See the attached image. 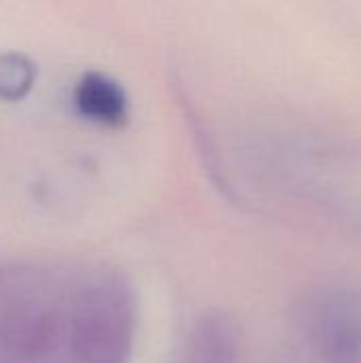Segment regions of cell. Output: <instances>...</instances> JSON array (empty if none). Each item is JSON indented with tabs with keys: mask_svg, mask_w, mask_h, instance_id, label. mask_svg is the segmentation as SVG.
I'll return each instance as SVG.
<instances>
[{
	"mask_svg": "<svg viewBox=\"0 0 361 363\" xmlns=\"http://www.w3.org/2000/svg\"><path fill=\"white\" fill-rule=\"evenodd\" d=\"M300 332L319 363H361V296L315 294L302 306Z\"/></svg>",
	"mask_w": 361,
	"mask_h": 363,
	"instance_id": "cell-2",
	"label": "cell"
},
{
	"mask_svg": "<svg viewBox=\"0 0 361 363\" xmlns=\"http://www.w3.org/2000/svg\"><path fill=\"white\" fill-rule=\"evenodd\" d=\"M57 319L34 304H17L0 319V349L19 362L49 355L57 340Z\"/></svg>",
	"mask_w": 361,
	"mask_h": 363,
	"instance_id": "cell-3",
	"label": "cell"
},
{
	"mask_svg": "<svg viewBox=\"0 0 361 363\" xmlns=\"http://www.w3.org/2000/svg\"><path fill=\"white\" fill-rule=\"evenodd\" d=\"M68 345L74 363H128L134 345V304L117 281L85 289L70 315Z\"/></svg>",
	"mask_w": 361,
	"mask_h": 363,
	"instance_id": "cell-1",
	"label": "cell"
},
{
	"mask_svg": "<svg viewBox=\"0 0 361 363\" xmlns=\"http://www.w3.org/2000/svg\"><path fill=\"white\" fill-rule=\"evenodd\" d=\"M34 81H36V66L28 55L19 51L0 53V100L4 102L23 100L34 87Z\"/></svg>",
	"mask_w": 361,
	"mask_h": 363,
	"instance_id": "cell-6",
	"label": "cell"
},
{
	"mask_svg": "<svg viewBox=\"0 0 361 363\" xmlns=\"http://www.w3.org/2000/svg\"><path fill=\"white\" fill-rule=\"evenodd\" d=\"M240 330L221 311L202 315L189 336L187 363H238Z\"/></svg>",
	"mask_w": 361,
	"mask_h": 363,
	"instance_id": "cell-5",
	"label": "cell"
},
{
	"mask_svg": "<svg viewBox=\"0 0 361 363\" xmlns=\"http://www.w3.org/2000/svg\"><path fill=\"white\" fill-rule=\"evenodd\" d=\"M72 100L81 117L104 128H121L130 117L123 87L113 77L98 70H89L77 81Z\"/></svg>",
	"mask_w": 361,
	"mask_h": 363,
	"instance_id": "cell-4",
	"label": "cell"
}]
</instances>
